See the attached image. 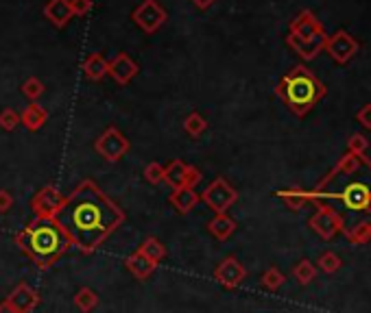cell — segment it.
Returning <instances> with one entry per match:
<instances>
[{
  "instance_id": "6da1fadb",
  "label": "cell",
  "mask_w": 371,
  "mask_h": 313,
  "mask_svg": "<svg viewBox=\"0 0 371 313\" xmlns=\"http://www.w3.org/2000/svg\"><path fill=\"white\" fill-rule=\"evenodd\" d=\"M53 220L66 233L70 246L81 253H94L125 222V211L94 180L86 178L63 198Z\"/></svg>"
},
{
  "instance_id": "7a4b0ae2",
  "label": "cell",
  "mask_w": 371,
  "mask_h": 313,
  "mask_svg": "<svg viewBox=\"0 0 371 313\" xmlns=\"http://www.w3.org/2000/svg\"><path fill=\"white\" fill-rule=\"evenodd\" d=\"M310 196L313 203H341L352 216H369L371 220V159L365 155L363 166L352 174L330 170Z\"/></svg>"
},
{
  "instance_id": "3957f363",
  "label": "cell",
  "mask_w": 371,
  "mask_h": 313,
  "mask_svg": "<svg viewBox=\"0 0 371 313\" xmlns=\"http://www.w3.org/2000/svg\"><path fill=\"white\" fill-rule=\"evenodd\" d=\"M15 244L42 270L55 266L61 255L70 248L66 233L53 218H35L33 222H29L22 233L15 235Z\"/></svg>"
},
{
  "instance_id": "277c9868",
  "label": "cell",
  "mask_w": 371,
  "mask_h": 313,
  "mask_svg": "<svg viewBox=\"0 0 371 313\" xmlns=\"http://www.w3.org/2000/svg\"><path fill=\"white\" fill-rule=\"evenodd\" d=\"M276 94L290 111L303 118L324 101L328 90L306 65H295L280 78Z\"/></svg>"
},
{
  "instance_id": "5b68a950",
  "label": "cell",
  "mask_w": 371,
  "mask_h": 313,
  "mask_svg": "<svg viewBox=\"0 0 371 313\" xmlns=\"http://www.w3.org/2000/svg\"><path fill=\"white\" fill-rule=\"evenodd\" d=\"M313 205L317 207V211H315V216L308 220V226L321 239H332L338 233H343L345 222L341 218V213H338L330 203H313Z\"/></svg>"
},
{
  "instance_id": "8992f818",
  "label": "cell",
  "mask_w": 371,
  "mask_h": 313,
  "mask_svg": "<svg viewBox=\"0 0 371 313\" xmlns=\"http://www.w3.org/2000/svg\"><path fill=\"white\" fill-rule=\"evenodd\" d=\"M132 20L142 33L153 35V33H157L159 28L166 24L168 13H166V9L162 5L157 3V0H142V3L134 9Z\"/></svg>"
},
{
  "instance_id": "52a82bcc",
  "label": "cell",
  "mask_w": 371,
  "mask_h": 313,
  "mask_svg": "<svg viewBox=\"0 0 371 313\" xmlns=\"http://www.w3.org/2000/svg\"><path fill=\"white\" fill-rule=\"evenodd\" d=\"M129 148H132V144H129V139L120 133L116 126H109L107 130H103V133L99 135V139L94 142V151L109 163L120 161L129 153Z\"/></svg>"
},
{
  "instance_id": "ba28073f",
  "label": "cell",
  "mask_w": 371,
  "mask_h": 313,
  "mask_svg": "<svg viewBox=\"0 0 371 313\" xmlns=\"http://www.w3.org/2000/svg\"><path fill=\"white\" fill-rule=\"evenodd\" d=\"M201 201L214 213H228V209L238 201V192L228 183V180L219 176L203 189Z\"/></svg>"
},
{
  "instance_id": "9c48e42d",
  "label": "cell",
  "mask_w": 371,
  "mask_h": 313,
  "mask_svg": "<svg viewBox=\"0 0 371 313\" xmlns=\"http://www.w3.org/2000/svg\"><path fill=\"white\" fill-rule=\"evenodd\" d=\"M324 51L336 61L345 65L347 61H352L356 57V53L361 51V44L356 42V37L349 35L347 31H336L334 35H328V42H326V48Z\"/></svg>"
},
{
  "instance_id": "30bf717a",
  "label": "cell",
  "mask_w": 371,
  "mask_h": 313,
  "mask_svg": "<svg viewBox=\"0 0 371 313\" xmlns=\"http://www.w3.org/2000/svg\"><path fill=\"white\" fill-rule=\"evenodd\" d=\"M63 198L66 196H61L59 189H55L53 185H46L31 198V209H33L35 218H55L63 205Z\"/></svg>"
},
{
  "instance_id": "8fae6325",
  "label": "cell",
  "mask_w": 371,
  "mask_h": 313,
  "mask_svg": "<svg viewBox=\"0 0 371 313\" xmlns=\"http://www.w3.org/2000/svg\"><path fill=\"white\" fill-rule=\"evenodd\" d=\"M214 278L225 289H236L247 278V270L236 257H225L214 268Z\"/></svg>"
},
{
  "instance_id": "7c38bea8",
  "label": "cell",
  "mask_w": 371,
  "mask_h": 313,
  "mask_svg": "<svg viewBox=\"0 0 371 313\" xmlns=\"http://www.w3.org/2000/svg\"><path fill=\"white\" fill-rule=\"evenodd\" d=\"M324 31H326V28H324V24L317 20V15H315L313 11L306 9V11L297 13L295 18H293V22H290L288 35H293V37H297V40H310V37L321 35Z\"/></svg>"
},
{
  "instance_id": "4fadbf2b",
  "label": "cell",
  "mask_w": 371,
  "mask_h": 313,
  "mask_svg": "<svg viewBox=\"0 0 371 313\" xmlns=\"http://www.w3.org/2000/svg\"><path fill=\"white\" fill-rule=\"evenodd\" d=\"M326 42H328V33L324 31L321 35L317 37H310V40H297L293 35H286V44L293 53H297L303 61H313L317 59L321 53H324L326 48Z\"/></svg>"
},
{
  "instance_id": "5bb4252c",
  "label": "cell",
  "mask_w": 371,
  "mask_h": 313,
  "mask_svg": "<svg viewBox=\"0 0 371 313\" xmlns=\"http://www.w3.org/2000/svg\"><path fill=\"white\" fill-rule=\"evenodd\" d=\"M138 72H140L138 63L125 53H118L114 59L107 61V74L114 78L118 85H129L136 78Z\"/></svg>"
},
{
  "instance_id": "9a60e30c",
  "label": "cell",
  "mask_w": 371,
  "mask_h": 313,
  "mask_svg": "<svg viewBox=\"0 0 371 313\" xmlns=\"http://www.w3.org/2000/svg\"><path fill=\"white\" fill-rule=\"evenodd\" d=\"M7 303L18 313H31L40 305V294L33 287H29L26 283H20L7 296Z\"/></svg>"
},
{
  "instance_id": "2e32d148",
  "label": "cell",
  "mask_w": 371,
  "mask_h": 313,
  "mask_svg": "<svg viewBox=\"0 0 371 313\" xmlns=\"http://www.w3.org/2000/svg\"><path fill=\"white\" fill-rule=\"evenodd\" d=\"M44 18L55 28H63L72 20L70 0H48V3L44 5Z\"/></svg>"
},
{
  "instance_id": "e0dca14e",
  "label": "cell",
  "mask_w": 371,
  "mask_h": 313,
  "mask_svg": "<svg viewBox=\"0 0 371 313\" xmlns=\"http://www.w3.org/2000/svg\"><path fill=\"white\" fill-rule=\"evenodd\" d=\"M199 201L201 198H199V194L195 192V187H186V185L173 189V194L168 196V203L180 213H190L192 209L197 207Z\"/></svg>"
},
{
  "instance_id": "ac0fdd59",
  "label": "cell",
  "mask_w": 371,
  "mask_h": 313,
  "mask_svg": "<svg viewBox=\"0 0 371 313\" xmlns=\"http://www.w3.org/2000/svg\"><path fill=\"white\" fill-rule=\"evenodd\" d=\"M125 266H127L129 272H132V274L138 278V281H144V278H149V276L155 272L157 263L149 261L140 251H136V253H132V255L125 259Z\"/></svg>"
},
{
  "instance_id": "d6986e66",
  "label": "cell",
  "mask_w": 371,
  "mask_h": 313,
  "mask_svg": "<svg viewBox=\"0 0 371 313\" xmlns=\"http://www.w3.org/2000/svg\"><path fill=\"white\" fill-rule=\"evenodd\" d=\"M278 198H282V203L290 209V211H301L306 205L313 203L310 192H306L301 187H288V189H280Z\"/></svg>"
},
{
  "instance_id": "ffe728a7",
  "label": "cell",
  "mask_w": 371,
  "mask_h": 313,
  "mask_svg": "<svg viewBox=\"0 0 371 313\" xmlns=\"http://www.w3.org/2000/svg\"><path fill=\"white\" fill-rule=\"evenodd\" d=\"M207 230L212 233L219 242H225V239H230L234 235V230H236V220L230 218L228 213H216V216L207 222Z\"/></svg>"
},
{
  "instance_id": "44dd1931",
  "label": "cell",
  "mask_w": 371,
  "mask_h": 313,
  "mask_svg": "<svg viewBox=\"0 0 371 313\" xmlns=\"http://www.w3.org/2000/svg\"><path fill=\"white\" fill-rule=\"evenodd\" d=\"M20 122L29 128V130H40L46 122H48V111L42 107V105H35V103H31L24 107V111L20 113Z\"/></svg>"
},
{
  "instance_id": "7402d4cb",
  "label": "cell",
  "mask_w": 371,
  "mask_h": 313,
  "mask_svg": "<svg viewBox=\"0 0 371 313\" xmlns=\"http://www.w3.org/2000/svg\"><path fill=\"white\" fill-rule=\"evenodd\" d=\"M84 74L90 81H101L107 74V61H105V57L99 55V53L88 55L86 61H84Z\"/></svg>"
},
{
  "instance_id": "603a6c76",
  "label": "cell",
  "mask_w": 371,
  "mask_h": 313,
  "mask_svg": "<svg viewBox=\"0 0 371 313\" xmlns=\"http://www.w3.org/2000/svg\"><path fill=\"white\" fill-rule=\"evenodd\" d=\"M184 176H186V163L180 159H173L164 166V183H168L173 189L184 187Z\"/></svg>"
},
{
  "instance_id": "cb8c5ba5",
  "label": "cell",
  "mask_w": 371,
  "mask_h": 313,
  "mask_svg": "<svg viewBox=\"0 0 371 313\" xmlns=\"http://www.w3.org/2000/svg\"><path fill=\"white\" fill-rule=\"evenodd\" d=\"M144 257H147L149 261H153V263H159L164 257H166V248H164V244L159 242L157 237H147L142 242V246L138 248Z\"/></svg>"
},
{
  "instance_id": "d4e9b609",
  "label": "cell",
  "mask_w": 371,
  "mask_h": 313,
  "mask_svg": "<svg viewBox=\"0 0 371 313\" xmlns=\"http://www.w3.org/2000/svg\"><path fill=\"white\" fill-rule=\"evenodd\" d=\"M345 237L352 244H367L371 239V220H361L356 224H352L349 228H345Z\"/></svg>"
},
{
  "instance_id": "484cf974",
  "label": "cell",
  "mask_w": 371,
  "mask_h": 313,
  "mask_svg": "<svg viewBox=\"0 0 371 313\" xmlns=\"http://www.w3.org/2000/svg\"><path fill=\"white\" fill-rule=\"evenodd\" d=\"M96 305H99V296H96L94 289L81 287V289L77 291V296H74V307L81 311V313H90L92 309H96Z\"/></svg>"
},
{
  "instance_id": "4316f807",
  "label": "cell",
  "mask_w": 371,
  "mask_h": 313,
  "mask_svg": "<svg viewBox=\"0 0 371 313\" xmlns=\"http://www.w3.org/2000/svg\"><path fill=\"white\" fill-rule=\"evenodd\" d=\"M293 276L297 278L299 285H310L317 278V266L310 263L308 259H301L297 266L293 268Z\"/></svg>"
},
{
  "instance_id": "83f0119b",
  "label": "cell",
  "mask_w": 371,
  "mask_h": 313,
  "mask_svg": "<svg viewBox=\"0 0 371 313\" xmlns=\"http://www.w3.org/2000/svg\"><path fill=\"white\" fill-rule=\"evenodd\" d=\"M184 130L190 135V137H199V135H203L205 130H207V120L203 118L201 113H190L188 118L184 120Z\"/></svg>"
},
{
  "instance_id": "f1b7e54d",
  "label": "cell",
  "mask_w": 371,
  "mask_h": 313,
  "mask_svg": "<svg viewBox=\"0 0 371 313\" xmlns=\"http://www.w3.org/2000/svg\"><path fill=\"white\" fill-rule=\"evenodd\" d=\"M341 266H343L341 257H338L336 253H332V251L324 253V255L319 257V261H317V268H319L321 272H326V274L338 272V270H341Z\"/></svg>"
},
{
  "instance_id": "f546056e",
  "label": "cell",
  "mask_w": 371,
  "mask_h": 313,
  "mask_svg": "<svg viewBox=\"0 0 371 313\" xmlns=\"http://www.w3.org/2000/svg\"><path fill=\"white\" fill-rule=\"evenodd\" d=\"M284 281H286V276H284L278 268H269V270L260 276V283H262V287H265V289H269V291H276V289H280V287L284 285Z\"/></svg>"
},
{
  "instance_id": "4dcf8cb0",
  "label": "cell",
  "mask_w": 371,
  "mask_h": 313,
  "mask_svg": "<svg viewBox=\"0 0 371 313\" xmlns=\"http://www.w3.org/2000/svg\"><path fill=\"white\" fill-rule=\"evenodd\" d=\"M22 94L29 98L31 103H35L38 98L44 94V83H42L38 76H29L24 83H22Z\"/></svg>"
},
{
  "instance_id": "1f68e13d",
  "label": "cell",
  "mask_w": 371,
  "mask_h": 313,
  "mask_svg": "<svg viewBox=\"0 0 371 313\" xmlns=\"http://www.w3.org/2000/svg\"><path fill=\"white\" fill-rule=\"evenodd\" d=\"M144 178H147L151 185L164 183V166H159L157 161L147 163V168H144Z\"/></svg>"
},
{
  "instance_id": "d6a6232c",
  "label": "cell",
  "mask_w": 371,
  "mask_h": 313,
  "mask_svg": "<svg viewBox=\"0 0 371 313\" xmlns=\"http://www.w3.org/2000/svg\"><path fill=\"white\" fill-rule=\"evenodd\" d=\"M347 151L354 153V155H367L369 151V139L361 133H354L347 142Z\"/></svg>"
},
{
  "instance_id": "836d02e7",
  "label": "cell",
  "mask_w": 371,
  "mask_h": 313,
  "mask_svg": "<svg viewBox=\"0 0 371 313\" xmlns=\"http://www.w3.org/2000/svg\"><path fill=\"white\" fill-rule=\"evenodd\" d=\"M18 124H20V115L15 113L13 109L0 111V128H3V130H13Z\"/></svg>"
},
{
  "instance_id": "e575fe53",
  "label": "cell",
  "mask_w": 371,
  "mask_h": 313,
  "mask_svg": "<svg viewBox=\"0 0 371 313\" xmlns=\"http://www.w3.org/2000/svg\"><path fill=\"white\" fill-rule=\"evenodd\" d=\"M70 9L74 18H84V15H88L94 9V3L92 0H70Z\"/></svg>"
},
{
  "instance_id": "d590c367",
  "label": "cell",
  "mask_w": 371,
  "mask_h": 313,
  "mask_svg": "<svg viewBox=\"0 0 371 313\" xmlns=\"http://www.w3.org/2000/svg\"><path fill=\"white\" fill-rule=\"evenodd\" d=\"M201 180V170L195 166H186V176H184V185L186 187H197V183Z\"/></svg>"
},
{
  "instance_id": "8d00e7d4",
  "label": "cell",
  "mask_w": 371,
  "mask_h": 313,
  "mask_svg": "<svg viewBox=\"0 0 371 313\" xmlns=\"http://www.w3.org/2000/svg\"><path fill=\"white\" fill-rule=\"evenodd\" d=\"M356 120H358L365 128H369V130H371V103H369V105H365L363 109H358V113H356Z\"/></svg>"
},
{
  "instance_id": "74e56055",
  "label": "cell",
  "mask_w": 371,
  "mask_h": 313,
  "mask_svg": "<svg viewBox=\"0 0 371 313\" xmlns=\"http://www.w3.org/2000/svg\"><path fill=\"white\" fill-rule=\"evenodd\" d=\"M13 207V196L7 189H0V213H7Z\"/></svg>"
},
{
  "instance_id": "f35d334b",
  "label": "cell",
  "mask_w": 371,
  "mask_h": 313,
  "mask_svg": "<svg viewBox=\"0 0 371 313\" xmlns=\"http://www.w3.org/2000/svg\"><path fill=\"white\" fill-rule=\"evenodd\" d=\"M190 3H192V5H195L197 9L205 11V9H210V7H212V5L216 3V0H190Z\"/></svg>"
},
{
  "instance_id": "ab89813d",
  "label": "cell",
  "mask_w": 371,
  "mask_h": 313,
  "mask_svg": "<svg viewBox=\"0 0 371 313\" xmlns=\"http://www.w3.org/2000/svg\"><path fill=\"white\" fill-rule=\"evenodd\" d=\"M0 313H18V311H15V309L5 301V303H0Z\"/></svg>"
}]
</instances>
